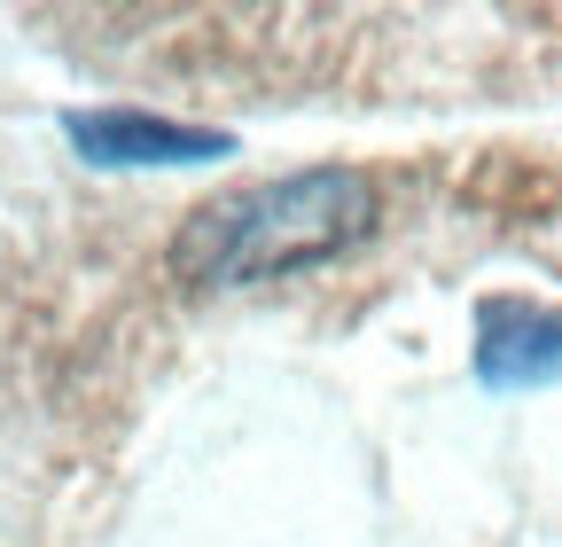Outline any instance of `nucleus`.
Segmentation results:
<instances>
[{
  "mask_svg": "<svg viewBox=\"0 0 562 547\" xmlns=\"http://www.w3.org/2000/svg\"><path fill=\"white\" fill-rule=\"evenodd\" d=\"M368 227H375V180L351 165H313V172H281L235 196H211L172 243V274L211 282V290H243V282L321 266L351 250Z\"/></svg>",
  "mask_w": 562,
  "mask_h": 547,
  "instance_id": "obj_1",
  "label": "nucleus"
},
{
  "mask_svg": "<svg viewBox=\"0 0 562 547\" xmlns=\"http://www.w3.org/2000/svg\"><path fill=\"white\" fill-rule=\"evenodd\" d=\"M476 376L484 391H539L562 383V313L492 298L476 313Z\"/></svg>",
  "mask_w": 562,
  "mask_h": 547,
  "instance_id": "obj_3",
  "label": "nucleus"
},
{
  "mask_svg": "<svg viewBox=\"0 0 562 547\" xmlns=\"http://www.w3.org/2000/svg\"><path fill=\"white\" fill-rule=\"evenodd\" d=\"M70 149L102 172H125V165H203V157H227L235 142L211 125H172V118H149V110H70L63 118Z\"/></svg>",
  "mask_w": 562,
  "mask_h": 547,
  "instance_id": "obj_2",
  "label": "nucleus"
}]
</instances>
